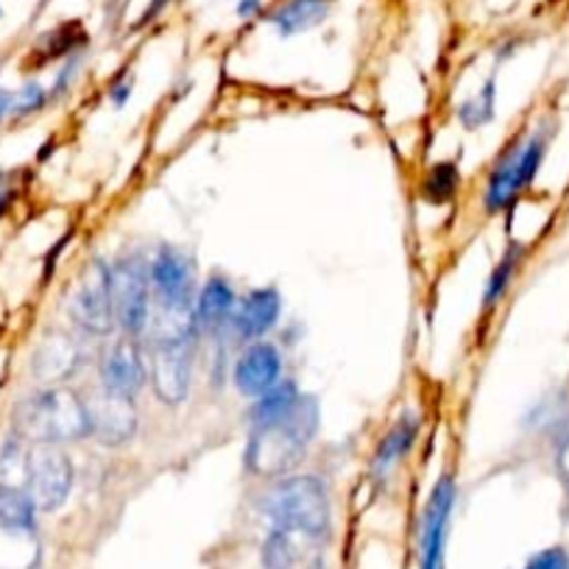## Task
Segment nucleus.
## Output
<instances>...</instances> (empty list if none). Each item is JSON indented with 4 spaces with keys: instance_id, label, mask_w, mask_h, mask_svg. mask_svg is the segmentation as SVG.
<instances>
[{
    "instance_id": "nucleus-1",
    "label": "nucleus",
    "mask_w": 569,
    "mask_h": 569,
    "mask_svg": "<svg viewBox=\"0 0 569 569\" xmlns=\"http://www.w3.org/2000/svg\"><path fill=\"white\" fill-rule=\"evenodd\" d=\"M316 430H319V402L302 393L284 416L254 425L246 445V469L257 478H282L302 461Z\"/></svg>"
},
{
    "instance_id": "nucleus-2",
    "label": "nucleus",
    "mask_w": 569,
    "mask_h": 569,
    "mask_svg": "<svg viewBox=\"0 0 569 569\" xmlns=\"http://www.w3.org/2000/svg\"><path fill=\"white\" fill-rule=\"evenodd\" d=\"M14 433L31 445H70L92 436L87 399L68 386H48L14 410Z\"/></svg>"
},
{
    "instance_id": "nucleus-3",
    "label": "nucleus",
    "mask_w": 569,
    "mask_h": 569,
    "mask_svg": "<svg viewBox=\"0 0 569 569\" xmlns=\"http://www.w3.org/2000/svg\"><path fill=\"white\" fill-rule=\"evenodd\" d=\"M266 517L273 528L288 533L308 536V539H327L332 528V502L325 480L313 475H297V478L279 480L266 497Z\"/></svg>"
},
{
    "instance_id": "nucleus-4",
    "label": "nucleus",
    "mask_w": 569,
    "mask_h": 569,
    "mask_svg": "<svg viewBox=\"0 0 569 569\" xmlns=\"http://www.w3.org/2000/svg\"><path fill=\"white\" fill-rule=\"evenodd\" d=\"M547 142H550V131L539 129L502 154V160L491 171L489 188H486V210L502 212L522 196V190L533 182L545 162Z\"/></svg>"
},
{
    "instance_id": "nucleus-5",
    "label": "nucleus",
    "mask_w": 569,
    "mask_h": 569,
    "mask_svg": "<svg viewBox=\"0 0 569 569\" xmlns=\"http://www.w3.org/2000/svg\"><path fill=\"white\" fill-rule=\"evenodd\" d=\"M114 321L123 336L137 338L149 330L151 319V273L140 257H123L109 266Z\"/></svg>"
},
{
    "instance_id": "nucleus-6",
    "label": "nucleus",
    "mask_w": 569,
    "mask_h": 569,
    "mask_svg": "<svg viewBox=\"0 0 569 569\" xmlns=\"http://www.w3.org/2000/svg\"><path fill=\"white\" fill-rule=\"evenodd\" d=\"M73 461L62 445H31L26 463V489L40 511H57L73 491Z\"/></svg>"
},
{
    "instance_id": "nucleus-7",
    "label": "nucleus",
    "mask_w": 569,
    "mask_h": 569,
    "mask_svg": "<svg viewBox=\"0 0 569 569\" xmlns=\"http://www.w3.org/2000/svg\"><path fill=\"white\" fill-rule=\"evenodd\" d=\"M70 316L76 327L96 338H107L118 330L112 305V282H109V266L103 260H92L81 273L70 297Z\"/></svg>"
},
{
    "instance_id": "nucleus-8",
    "label": "nucleus",
    "mask_w": 569,
    "mask_h": 569,
    "mask_svg": "<svg viewBox=\"0 0 569 569\" xmlns=\"http://www.w3.org/2000/svg\"><path fill=\"white\" fill-rule=\"evenodd\" d=\"M456 480L450 475L439 478L433 486V495L427 500L425 513H421L419 530V569H445L447 536H450L452 508H456Z\"/></svg>"
},
{
    "instance_id": "nucleus-9",
    "label": "nucleus",
    "mask_w": 569,
    "mask_h": 569,
    "mask_svg": "<svg viewBox=\"0 0 569 569\" xmlns=\"http://www.w3.org/2000/svg\"><path fill=\"white\" fill-rule=\"evenodd\" d=\"M193 380V341L151 343V386L160 402L182 405Z\"/></svg>"
},
{
    "instance_id": "nucleus-10",
    "label": "nucleus",
    "mask_w": 569,
    "mask_h": 569,
    "mask_svg": "<svg viewBox=\"0 0 569 569\" xmlns=\"http://www.w3.org/2000/svg\"><path fill=\"white\" fill-rule=\"evenodd\" d=\"M151 291L166 308H196V273L184 251L162 246L149 266Z\"/></svg>"
},
{
    "instance_id": "nucleus-11",
    "label": "nucleus",
    "mask_w": 569,
    "mask_h": 569,
    "mask_svg": "<svg viewBox=\"0 0 569 569\" xmlns=\"http://www.w3.org/2000/svg\"><path fill=\"white\" fill-rule=\"evenodd\" d=\"M92 421V436L103 447H123L137 433L134 397H123L101 386V391L87 402Z\"/></svg>"
},
{
    "instance_id": "nucleus-12",
    "label": "nucleus",
    "mask_w": 569,
    "mask_h": 569,
    "mask_svg": "<svg viewBox=\"0 0 569 569\" xmlns=\"http://www.w3.org/2000/svg\"><path fill=\"white\" fill-rule=\"evenodd\" d=\"M98 371H101V386L114 393H123V397H134L146 386V377H149L140 347L129 336L118 338V341L103 349Z\"/></svg>"
},
{
    "instance_id": "nucleus-13",
    "label": "nucleus",
    "mask_w": 569,
    "mask_h": 569,
    "mask_svg": "<svg viewBox=\"0 0 569 569\" xmlns=\"http://www.w3.org/2000/svg\"><path fill=\"white\" fill-rule=\"evenodd\" d=\"M81 349L70 332L48 330L31 358V375L46 386H62L79 371Z\"/></svg>"
},
{
    "instance_id": "nucleus-14",
    "label": "nucleus",
    "mask_w": 569,
    "mask_h": 569,
    "mask_svg": "<svg viewBox=\"0 0 569 569\" xmlns=\"http://www.w3.org/2000/svg\"><path fill=\"white\" fill-rule=\"evenodd\" d=\"M232 377L240 393H246L251 399L262 397L282 377V355H279V349L273 343L251 341L238 358V363H234Z\"/></svg>"
},
{
    "instance_id": "nucleus-15",
    "label": "nucleus",
    "mask_w": 569,
    "mask_h": 569,
    "mask_svg": "<svg viewBox=\"0 0 569 569\" xmlns=\"http://www.w3.org/2000/svg\"><path fill=\"white\" fill-rule=\"evenodd\" d=\"M279 316H282V297L277 288H257L240 299L229 327L240 341H262V336L273 330Z\"/></svg>"
},
{
    "instance_id": "nucleus-16",
    "label": "nucleus",
    "mask_w": 569,
    "mask_h": 569,
    "mask_svg": "<svg viewBox=\"0 0 569 569\" xmlns=\"http://www.w3.org/2000/svg\"><path fill=\"white\" fill-rule=\"evenodd\" d=\"M332 7H336V0H279L277 7L266 14V23L282 40H291V37L319 29L332 14Z\"/></svg>"
},
{
    "instance_id": "nucleus-17",
    "label": "nucleus",
    "mask_w": 569,
    "mask_h": 569,
    "mask_svg": "<svg viewBox=\"0 0 569 569\" xmlns=\"http://www.w3.org/2000/svg\"><path fill=\"white\" fill-rule=\"evenodd\" d=\"M238 297H234L232 284L223 277H210L201 284L199 299H196V330L199 332H218L232 321Z\"/></svg>"
},
{
    "instance_id": "nucleus-18",
    "label": "nucleus",
    "mask_w": 569,
    "mask_h": 569,
    "mask_svg": "<svg viewBox=\"0 0 569 569\" xmlns=\"http://www.w3.org/2000/svg\"><path fill=\"white\" fill-rule=\"evenodd\" d=\"M37 502L26 486L0 483V528L12 533H31L37 528Z\"/></svg>"
},
{
    "instance_id": "nucleus-19",
    "label": "nucleus",
    "mask_w": 569,
    "mask_h": 569,
    "mask_svg": "<svg viewBox=\"0 0 569 569\" xmlns=\"http://www.w3.org/2000/svg\"><path fill=\"white\" fill-rule=\"evenodd\" d=\"M419 425H421V421L416 419L413 413H405L402 419H399L397 425L388 430L386 439L380 441V447H377V456H375V475H377V478H382L388 469L397 467V463L402 461L405 452L413 447L416 436H419Z\"/></svg>"
},
{
    "instance_id": "nucleus-20",
    "label": "nucleus",
    "mask_w": 569,
    "mask_h": 569,
    "mask_svg": "<svg viewBox=\"0 0 569 569\" xmlns=\"http://www.w3.org/2000/svg\"><path fill=\"white\" fill-rule=\"evenodd\" d=\"M87 48V31L81 29L79 23H64L57 26L53 31H48L46 37L37 46V62L34 64H46L51 59H68L73 53L84 51Z\"/></svg>"
},
{
    "instance_id": "nucleus-21",
    "label": "nucleus",
    "mask_w": 569,
    "mask_h": 569,
    "mask_svg": "<svg viewBox=\"0 0 569 569\" xmlns=\"http://www.w3.org/2000/svg\"><path fill=\"white\" fill-rule=\"evenodd\" d=\"M302 397L297 388V382L291 380H279L271 391H266L262 397L254 399V408H251V421L254 425H262V421H273L279 416H284L288 410L297 405V399Z\"/></svg>"
},
{
    "instance_id": "nucleus-22",
    "label": "nucleus",
    "mask_w": 569,
    "mask_h": 569,
    "mask_svg": "<svg viewBox=\"0 0 569 569\" xmlns=\"http://www.w3.org/2000/svg\"><path fill=\"white\" fill-rule=\"evenodd\" d=\"M461 184V173H458L456 162H439L427 171L425 184H421V196L430 204H450Z\"/></svg>"
},
{
    "instance_id": "nucleus-23",
    "label": "nucleus",
    "mask_w": 569,
    "mask_h": 569,
    "mask_svg": "<svg viewBox=\"0 0 569 569\" xmlns=\"http://www.w3.org/2000/svg\"><path fill=\"white\" fill-rule=\"evenodd\" d=\"M519 260H522V246L511 243L506 249V254L500 257V262L495 266V271H491L489 282H486V291H483V308L486 310H491L502 297H506V291L511 288L513 273H517V268H519Z\"/></svg>"
},
{
    "instance_id": "nucleus-24",
    "label": "nucleus",
    "mask_w": 569,
    "mask_h": 569,
    "mask_svg": "<svg viewBox=\"0 0 569 569\" xmlns=\"http://www.w3.org/2000/svg\"><path fill=\"white\" fill-rule=\"evenodd\" d=\"M495 101H497V84L495 79L486 81L483 87L478 90V96H472L469 101H463L458 107V120L463 123V129L475 131L480 126L491 123L495 120Z\"/></svg>"
},
{
    "instance_id": "nucleus-25",
    "label": "nucleus",
    "mask_w": 569,
    "mask_h": 569,
    "mask_svg": "<svg viewBox=\"0 0 569 569\" xmlns=\"http://www.w3.org/2000/svg\"><path fill=\"white\" fill-rule=\"evenodd\" d=\"M299 561V547L293 533L282 528H271L266 545H262V567L266 569H293Z\"/></svg>"
},
{
    "instance_id": "nucleus-26",
    "label": "nucleus",
    "mask_w": 569,
    "mask_h": 569,
    "mask_svg": "<svg viewBox=\"0 0 569 569\" xmlns=\"http://www.w3.org/2000/svg\"><path fill=\"white\" fill-rule=\"evenodd\" d=\"M48 92L40 81H26L20 87V92H14V103H12V114L14 118H26V114H34L46 107Z\"/></svg>"
},
{
    "instance_id": "nucleus-27",
    "label": "nucleus",
    "mask_w": 569,
    "mask_h": 569,
    "mask_svg": "<svg viewBox=\"0 0 569 569\" xmlns=\"http://www.w3.org/2000/svg\"><path fill=\"white\" fill-rule=\"evenodd\" d=\"M525 569H569V552L563 547H547L530 556Z\"/></svg>"
},
{
    "instance_id": "nucleus-28",
    "label": "nucleus",
    "mask_w": 569,
    "mask_h": 569,
    "mask_svg": "<svg viewBox=\"0 0 569 569\" xmlns=\"http://www.w3.org/2000/svg\"><path fill=\"white\" fill-rule=\"evenodd\" d=\"M79 70H81V51H79V53H73V57L64 59V62H62V70H59L57 81H53V90L48 92V96H51V98L62 96V92L68 90L70 84H73V79H76V76H79Z\"/></svg>"
},
{
    "instance_id": "nucleus-29",
    "label": "nucleus",
    "mask_w": 569,
    "mask_h": 569,
    "mask_svg": "<svg viewBox=\"0 0 569 569\" xmlns=\"http://www.w3.org/2000/svg\"><path fill=\"white\" fill-rule=\"evenodd\" d=\"M131 92H134V76H131V70H120V76L109 87V98H112L114 107H126Z\"/></svg>"
},
{
    "instance_id": "nucleus-30",
    "label": "nucleus",
    "mask_w": 569,
    "mask_h": 569,
    "mask_svg": "<svg viewBox=\"0 0 569 569\" xmlns=\"http://www.w3.org/2000/svg\"><path fill=\"white\" fill-rule=\"evenodd\" d=\"M171 7H173V0H149L146 9H142L140 20H137V29H146V26L157 23V20H160Z\"/></svg>"
},
{
    "instance_id": "nucleus-31",
    "label": "nucleus",
    "mask_w": 569,
    "mask_h": 569,
    "mask_svg": "<svg viewBox=\"0 0 569 569\" xmlns=\"http://www.w3.org/2000/svg\"><path fill=\"white\" fill-rule=\"evenodd\" d=\"M234 14L240 20L262 18V0H234Z\"/></svg>"
},
{
    "instance_id": "nucleus-32",
    "label": "nucleus",
    "mask_w": 569,
    "mask_h": 569,
    "mask_svg": "<svg viewBox=\"0 0 569 569\" xmlns=\"http://www.w3.org/2000/svg\"><path fill=\"white\" fill-rule=\"evenodd\" d=\"M556 469H558V475H561L563 483L569 486V436L561 441V447H558V452H556Z\"/></svg>"
},
{
    "instance_id": "nucleus-33",
    "label": "nucleus",
    "mask_w": 569,
    "mask_h": 569,
    "mask_svg": "<svg viewBox=\"0 0 569 569\" xmlns=\"http://www.w3.org/2000/svg\"><path fill=\"white\" fill-rule=\"evenodd\" d=\"M12 103H14V92H9L0 87V123H3V118H9V114H12Z\"/></svg>"
},
{
    "instance_id": "nucleus-34",
    "label": "nucleus",
    "mask_w": 569,
    "mask_h": 569,
    "mask_svg": "<svg viewBox=\"0 0 569 569\" xmlns=\"http://www.w3.org/2000/svg\"><path fill=\"white\" fill-rule=\"evenodd\" d=\"M9 204H12V193H9V190H0V218L9 210Z\"/></svg>"
},
{
    "instance_id": "nucleus-35",
    "label": "nucleus",
    "mask_w": 569,
    "mask_h": 569,
    "mask_svg": "<svg viewBox=\"0 0 569 569\" xmlns=\"http://www.w3.org/2000/svg\"><path fill=\"white\" fill-rule=\"evenodd\" d=\"M0 18H3V7H0Z\"/></svg>"
},
{
    "instance_id": "nucleus-36",
    "label": "nucleus",
    "mask_w": 569,
    "mask_h": 569,
    "mask_svg": "<svg viewBox=\"0 0 569 569\" xmlns=\"http://www.w3.org/2000/svg\"><path fill=\"white\" fill-rule=\"evenodd\" d=\"M567 517H569V502H567Z\"/></svg>"
},
{
    "instance_id": "nucleus-37",
    "label": "nucleus",
    "mask_w": 569,
    "mask_h": 569,
    "mask_svg": "<svg viewBox=\"0 0 569 569\" xmlns=\"http://www.w3.org/2000/svg\"><path fill=\"white\" fill-rule=\"evenodd\" d=\"M0 179H3V173H0Z\"/></svg>"
}]
</instances>
